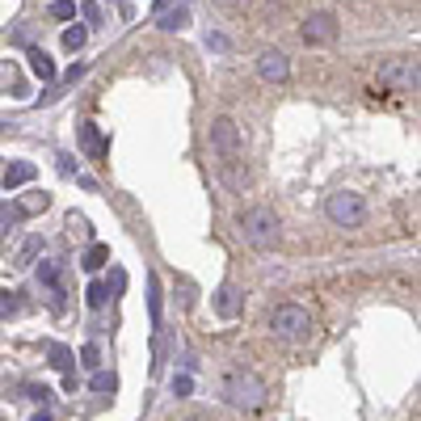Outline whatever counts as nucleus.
Instances as JSON below:
<instances>
[{
    "instance_id": "f257e3e1",
    "label": "nucleus",
    "mask_w": 421,
    "mask_h": 421,
    "mask_svg": "<svg viewBox=\"0 0 421 421\" xmlns=\"http://www.w3.org/2000/svg\"><path fill=\"white\" fill-rule=\"evenodd\" d=\"M371 97H401V101L417 97V59H405V55L388 59L380 67V76H375V93Z\"/></svg>"
},
{
    "instance_id": "f03ea898",
    "label": "nucleus",
    "mask_w": 421,
    "mask_h": 421,
    "mask_svg": "<svg viewBox=\"0 0 421 421\" xmlns=\"http://www.w3.org/2000/svg\"><path fill=\"white\" fill-rule=\"evenodd\" d=\"M240 228H245V240H249L253 249H261V253H270V249L278 245V215L266 211V207L245 211V215H240Z\"/></svg>"
},
{
    "instance_id": "7ed1b4c3",
    "label": "nucleus",
    "mask_w": 421,
    "mask_h": 421,
    "mask_svg": "<svg viewBox=\"0 0 421 421\" xmlns=\"http://www.w3.org/2000/svg\"><path fill=\"white\" fill-rule=\"evenodd\" d=\"M325 211H329V219H333L337 228H358V224L367 219V202H363V194H354V190H337V194H329Z\"/></svg>"
},
{
    "instance_id": "20e7f679",
    "label": "nucleus",
    "mask_w": 421,
    "mask_h": 421,
    "mask_svg": "<svg viewBox=\"0 0 421 421\" xmlns=\"http://www.w3.org/2000/svg\"><path fill=\"white\" fill-rule=\"evenodd\" d=\"M270 329H274L278 337H287V342H304V337L312 333V316H308L304 308H295V304H283V308L270 312Z\"/></svg>"
},
{
    "instance_id": "39448f33",
    "label": "nucleus",
    "mask_w": 421,
    "mask_h": 421,
    "mask_svg": "<svg viewBox=\"0 0 421 421\" xmlns=\"http://www.w3.org/2000/svg\"><path fill=\"white\" fill-rule=\"evenodd\" d=\"M224 396H228L232 405H240V409H261V405H266L261 380H253V375H245V371H232V375L224 380Z\"/></svg>"
},
{
    "instance_id": "423d86ee",
    "label": "nucleus",
    "mask_w": 421,
    "mask_h": 421,
    "mask_svg": "<svg viewBox=\"0 0 421 421\" xmlns=\"http://www.w3.org/2000/svg\"><path fill=\"white\" fill-rule=\"evenodd\" d=\"M211 148L224 156V160H236V148H240V131L232 118H215L211 122Z\"/></svg>"
},
{
    "instance_id": "0eeeda50",
    "label": "nucleus",
    "mask_w": 421,
    "mask_h": 421,
    "mask_svg": "<svg viewBox=\"0 0 421 421\" xmlns=\"http://www.w3.org/2000/svg\"><path fill=\"white\" fill-rule=\"evenodd\" d=\"M299 34H304V42L320 46V42H333V38H337V21H333V13H312Z\"/></svg>"
},
{
    "instance_id": "6e6552de",
    "label": "nucleus",
    "mask_w": 421,
    "mask_h": 421,
    "mask_svg": "<svg viewBox=\"0 0 421 421\" xmlns=\"http://www.w3.org/2000/svg\"><path fill=\"white\" fill-rule=\"evenodd\" d=\"M257 72H261V80H270V84H278V80H287L291 76V59L283 55V51H261L257 55Z\"/></svg>"
},
{
    "instance_id": "1a4fd4ad",
    "label": "nucleus",
    "mask_w": 421,
    "mask_h": 421,
    "mask_svg": "<svg viewBox=\"0 0 421 421\" xmlns=\"http://www.w3.org/2000/svg\"><path fill=\"white\" fill-rule=\"evenodd\" d=\"M34 164L30 160H17V164H8L4 169V190H17V186H25V181H34Z\"/></svg>"
},
{
    "instance_id": "9d476101",
    "label": "nucleus",
    "mask_w": 421,
    "mask_h": 421,
    "mask_svg": "<svg viewBox=\"0 0 421 421\" xmlns=\"http://www.w3.org/2000/svg\"><path fill=\"white\" fill-rule=\"evenodd\" d=\"M30 67H34L38 80H55V63H51V55L42 46H30Z\"/></svg>"
},
{
    "instance_id": "9b49d317",
    "label": "nucleus",
    "mask_w": 421,
    "mask_h": 421,
    "mask_svg": "<svg viewBox=\"0 0 421 421\" xmlns=\"http://www.w3.org/2000/svg\"><path fill=\"white\" fill-rule=\"evenodd\" d=\"M80 148H84L89 156H101V152H105V139H101V131H97L93 122L80 127Z\"/></svg>"
},
{
    "instance_id": "f8f14e48",
    "label": "nucleus",
    "mask_w": 421,
    "mask_h": 421,
    "mask_svg": "<svg viewBox=\"0 0 421 421\" xmlns=\"http://www.w3.org/2000/svg\"><path fill=\"white\" fill-rule=\"evenodd\" d=\"M215 308H219V316H236V308H240V299H236V287H219V295H215Z\"/></svg>"
},
{
    "instance_id": "ddd939ff",
    "label": "nucleus",
    "mask_w": 421,
    "mask_h": 421,
    "mask_svg": "<svg viewBox=\"0 0 421 421\" xmlns=\"http://www.w3.org/2000/svg\"><path fill=\"white\" fill-rule=\"evenodd\" d=\"M38 253H42V236H30V240L21 245V253H17V266H30Z\"/></svg>"
},
{
    "instance_id": "4468645a",
    "label": "nucleus",
    "mask_w": 421,
    "mask_h": 421,
    "mask_svg": "<svg viewBox=\"0 0 421 421\" xmlns=\"http://www.w3.org/2000/svg\"><path fill=\"white\" fill-rule=\"evenodd\" d=\"M105 261H110V249H105V245H93V249L84 253V270H101Z\"/></svg>"
},
{
    "instance_id": "2eb2a0df",
    "label": "nucleus",
    "mask_w": 421,
    "mask_h": 421,
    "mask_svg": "<svg viewBox=\"0 0 421 421\" xmlns=\"http://www.w3.org/2000/svg\"><path fill=\"white\" fill-rule=\"evenodd\" d=\"M46 354H51V367H59V371H72V350H67V346H51Z\"/></svg>"
},
{
    "instance_id": "dca6fc26",
    "label": "nucleus",
    "mask_w": 421,
    "mask_h": 421,
    "mask_svg": "<svg viewBox=\"0 0 421 421\" xmlns=\"http://www.w3.org/2000/svg\"><path fill=\"white\" fill-rule=\"evenodd\" d=\"M84 38H89V34H84V25L63 30V46H67V51H80V46H84Z\"/></svg>"
},
{
    "instance_id": "f3484780",
    "label": "nucleus",
    "mask_w": 421,
    "mask_h": 421,
    "mask_svg": "<svg viewBox=\"0 0 421 421\" xmlns=\"http://www.w3.org/2000/svg\"><path fill=\"white\" fill-rule=\"evenodd\" d=\"M114 388H118V380H114L110 371H97V375H93V392H114Z\"/></svg>"
},
{
    "instance_id": "a211bd4d",
    "label": "nucleus",
    "mask_w": 421,
    "mask_h": 421,
    "mask_svg": "<svg viewBox=\"0 0 421 421\" xmlns=\"http://www.w3.org/2000/svg\"><path fill=\"white\" fill-rule=\"evenodd\" d=\"M38 278H42V283H46V287H51V291L59 295V274H55V266H51V261H42V270H38Z\"/></svg>"
},
{
    "instance_id": "6ab92c4d",
    "label": "nucleus",
    "mask_w": 421,
    "mask_h": 421,
    "mask_svg": "<svg viewBox=\"0 0 421 421\" xmlns=\"http://www.w3.org/2000/svg\"><path fill=\"white\" fill-rule=\"evenodd\" d=\"M72 13H76V4H72V0H55V4H51V17H59V21H67Z\"/></svg>"
},
{
    "instance_id": "aec40b11",
    "label": "nucleus",
    "mask_w": 421,
    "mask_h": 421,
    "mask_svg": "<svg viewBox=\"0 0 421 421\" xmlns=\"http://www.w3.org/2000/svg\"><path fill=\"white\" fill-rule=\"evenodd\" d=\"M80 13H84V21H89V25H101V8H97L93 0H84V4H80Z\"/></svg>"
},
{
    "instance_id": "412c9836",
    "label": "nucleus",
    "mask_w": 421,
    "mask_h": 421,
    "mask_svg": "<svg viewBox=\"0 0 421 421\" xmlns=\"http://www.w3.org/2000/svg\"><path fill=\"white\" fill-rule=\"evenodd\" d=\"M186 25V8H177V13H169L164 21H160V30H181Z\"/></svg>"
},
{
    "instance_id": "4be33fe9",
    "label": "nucleus",
    "mask_w": 421,
    "mask_h": 421,
    "mask_svg": "<svg viewBox=\"0 0 421 421\" xmlns=\"http://www.w3.org/2000/svg\"><path fill=\"white\" fill-rule=\"evenodd\" d=\"M105 295H110V291H105L101 283H93V287H89V308H101V304H105Z\"/></svg>"
},
{
    "instance_id": "5701e85b",
    "label": "nucleus",
    "mask_w": 421,
    "mask_h": 421,
    "mask_svg": "<svg viewBox=\"0 0 421 421\" xmlns=\"http://www.w3.org/2000/svg\"><path fill=\"white\" fill-rule=\"evenodd\" d=\"M173 392H177V396H190V392H194V380H190V375H177V380H173Z\"/></svg>"
},
{
    "instance_id": "b1692460",
    "label": "nucleus",
    "mask_w": 421,
    "mask_h": 421,
    "mask_svg": "<svg viewBox=\"0 0 421 421\" xmlns=\"http://www.w3.org/2000/svg\"><path fill=\"white\" fill-rule=\"evenodd\" d=\"M80 358H84V367H97V363H101V350H97V346H84Z\"/></svg>"
},
{
    "instance_id": "393cba45",
    "label": "nucleus",
    "mask_w": 421,
    "mask_h": 421,
    "mask_svg": "<svg viewBox=\"0 0 421 421\" xmlns=\"http://www.w3.org/2000/svg\"><path fill=\"white\" fill-rule=\"evenodd\" d=\"M34 421H51V413H38V417H34Z\"/></svg>"
},
{
    "instance_id": "a878e982",
    "label": "nucleus",
    "mask_w": 421,
    "mask_h": 421,
    "mask_svg": "<svg viewBox=\"0 0 421 421\" xmlns=\"http://www.w3.org/2000/svg\"><path fill=\"white\" fill-rule=\"evenodd\" d=\"M219 4H232V0H219Z\"/></svg>"
}]
</instances>
